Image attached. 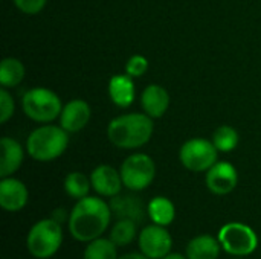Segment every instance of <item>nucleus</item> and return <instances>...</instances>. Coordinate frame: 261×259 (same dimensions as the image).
Wrapping results in <instances>:
<instances>
[{"mask_svg": "<svg viewBox=\"0 0 261 259\" xmlns=\"http://www.w3.org/2000/svg\"><path fill=\"white\" fill-rule=\"evenodd\" d=\"M118 246L110 240L99 237L86 244L83 259H118Z\"/></svg>", "mask_w": 261, "mask_h": 259, "instance_id": "21", "label": "nucleus"}, {"mask_svg": "<svg viewBox=\"0 0 261 259\" xmlns=\"http://www.w3.org/2000/svg\"><path fill=\"white\" fill-rule=\"evenodd\" d=\"M29 200V191L26 185L11 177H5L0 182V206L6 212H18L21 211Z\"/></svg>", "mask_w": 261, "mask_h": 259, "instance_id": "12", "label": "nucleus"}, {"mask_svg": "<svg viewBox=\"0 0 261 259\" xmlns=\"http://www.w3.org/2000/svg\"><path fill=\"white\" fill-rule=\"evenodd\" d=\"M223 252L232 256H249L258 247V237L255 231L239 221L225 224L217 235Z\"/></svg>", "mask_w": 261, "mask_h": 259, "instance_id": "6", "label": "nucleus"}, {"mask_svg": "<svg viewBox=\"0 0 261 259\" xmlns=\"http://www.w3.org/2000/svg\"><path fill=\"white\" fill-rule=\"evenodd\" d=\"M15 111V104L14 99L11 96V93L8 92V89L2 87L0 90V122L6 124Z\"/></svg>", "mask_w": 261, "mask_h": 259, "instance_id": "26", "label": "nucleus"}, {"mask_svg": "<svg viewBox=\"0 0 261 259\" xmlns=\"http://www.w3.org/2000/svg\"><path fill=\"white\" fill-rule=\"evenodd\" d=\"M118 259H150L148 256H145L142 252H132V253H125L122 256H119Z\"/></svg>", "mask_w": 261, "mask_h": 259, "instance_id": "29", "label": "nucleus"}, {"mask_svg": "<svg viewBox=\"0 0 261 259\" xmlns=\"http://www.w3.org/2000/svg\"><path fill=\"white\" fill-rule=\"evenodd\" d=\"M50 218H54V220L58 221L60 224H63L64 221H69V215L66 214L64 209H57V211H54V214H52Z\"/></svg>", "mask_w": 261, "mask_h": 259, "instance_id": "28", "label": "nucleus"}, {"mask_svg": "<svg viewBox=\"0 0 261 259\" xmlns=\"http://www.w3.org/2000/svg\"><path fill=\"white\" fill-rule=\"evenodd\" d=\"M206 188L216 195L231 194L239 183V172L229 162H217L213 165L205 176Z\"/></svg>", "mask_w": 261, "mask_h": 259, "instance_id": "10", "label": "nucleus"}, {"mask_svg": "<svg viewBox=\"0 0 261 259\" xmlns=\"http://www.w3.org/2000/svg\"><path fill=\"white\" fill-rule=\"evenodd\" d=\"M139 252L150 259H162L173 249V237L165 226L148 224L138 235Z\"/></svg>", "mask_w": 261, "mask_h": 259, "instance_id": "9", "label": "nucleus"}, {"mask_svg": "<svg viewBox=\"0 0 261 259\" xmlns=\"http://www.w3.org/2000/svg\"><path fill=\"white\" fill-rule=\"evenodd\" d=\"M219 150L213 140L196 137L187 140L179 150V160L191 172H206L219 160Z\"/></svg>", "mask_w": 261, "mask_h": 259, "instance_id": "8", "label": "nucleus"}, {"mask_svg": "<svg viewBox=\"0 0 261 259\" xmlns=\"http://www.w3.org/2000/svg\"><path fill=\"white\" fill-rule=\"evenodd\" d=\"M110 205L101 197H84L78 200L69 214L67 229L78 243H90L107 231L112 221Z\"/></svg>", "mask_w": 261, "mask_h": 259, "instance_id": "1", "label": "nucleus"}, {"mask_svg": "<svg viewBox=\"0 0 261 259\" xmlns=\"http://www.w3.org/2000/svg\"><path fill=\"white\" fill-rule=\"evenodd\" d=\"M162 259H188L187 256H184L182 253H174V252H170L167 256H164Z\"/></svg>", "mask_w": 261, "mask_h": 259, "instance_id": "30", "label": "nucleus"}, {"mask_svg": "<svg viewBox=\"0 0 261 259\" xmlns=\"http://www.w3.org/2000/svg\"><path fill=\"white\" fill-rule=\"evenodd\" d=\"M240 136L236 128L229 125L219 127L213 134V143L219 150V153H231L237 148Z\"/></svg>", "mask_w": 261, "mask_h": 259, "instance_id": "24", "label": "nucleus"}, {"mask_svg": "<svg viewBox=\"0 0 261 259\" xmlns=\"http://www.w3.org/2000/svg\"><path fill=\"white\" fill-rule=\"evenodd\" d=\"M153 131V118L147 113H127L110 121L107 137L116 148L136 150L150 142Z\"/></svg>", "mask_w": 261, "mask_h": 259, "instance_id": "2", "label": "nucleus"}, {"mask_svg": "<svg viewBox=\"0 0 261 259\" xmlns=\"http://www.w3.org/2000/svg\"><path fill=\"white\" fill-rule=\"evenodd\" d=\"M220 250L223 249L219 238L203 234L188 241L185 256L188 259H219Z\"/></svg>", "mask_w": 261, "mask_h": 259, "instance_id": "16", "label": "nucleus"}, {"mask_svg": "<svg viewBox=\"0 0 261 259\" xmlns=\"http://www.w3.org/2000/svg\"><path fill=\"white\" fill-rule=\"evenodd\" d=\"M2 159H0V177H11L17 172L23 163V147L12 137H2L0 140Z\"/></svg>", "mask_w": 261, "mask_h": 259, "instance_id": "15", "label": "nucleus"}, {"mask_svg": "<svg viewBox=\"0 0 261 259\" xmlns=\"http://www.w3.org/2000/svg\"><path fill=\"white\" fill-rule=\"evenodd\" d=\"M90 182H92V189L98 195L109 197V198L119 195L124 186L121 172L110 165L96 166L90 174Z\"/></svg>", "mask_w": 261, "mask_h": 259, "instance_id": "11", "label": "nucleus"}, {"mask_svg": "<svg viewBox=\"0 0 261 259\" xmlns=\"http://www.w3.org/2000/svg\"><path fill=\"white\" fill-rule=\"evenodd\" d=\"M12 2L18 11H21L23 14H28V15L40 14L47 3V0H12Z\"/></svg>", "mask_w": 261, "mask_h": 259, "instance_id": "27", "label": "nucleus"}, {"mask_svg": "<svg viewBox=\"0 0 261 259\" xmlns=\"http://www.w3.org/2000/svg\"><path fill=\"white\" fill-rule=\"evenodd\" d=\"M63 107L60 96L46 87H34L21 96L23 113L38 124H49L60 118Z\"/></svg>", "mask_w": 261, "mask_h": 259, "instance_id": "5", "label": "nucleus"}, {"mask_svg": "<svg viewBox=\"0 0 261 259\" xmlns=\"http://www.w3.org/2000/svg\"><path fill=\"white\" fill-rule=\"evenodd\" d=\"M26 69L23 63L17 58L8 56L0 64V84L5 89H12L21 84L24 79Z\"/></svg>", "mask_w": 261, "mask_h": 259, "instance_id": "20", "label": "nucleus"}, {"mask_svg": "<svg viewBox=\"0 0 261 259\" xmlns=\"http://www.w3.org/2000/svg\"><path fill=\"white\" fill-rule=\"evenodd\" d=\"M148 218L159 226H170L176 218V208L173 202L167 197H154L147 205Z\"/></svg>", "mask_w": 261, "mask_h": 259, "instance_id": "19", "label": "nucleus"}, {"mask_svg": "<svg viewBox=\"0 0 261 259\" xmlns=\"http://www.w3.org/2000/svg\"><path fill=\"white\" fill-rule=\"evenodd\" d=\"M136 235H138V223L128 218H121L113 224L109 238L118 247H125L135 241Z\"/></svg>", "mask_w": 261, "mask_h": 259, "instance_id": "23", "label": "nucleus"}, {"mask_svg": "<svg viewBox=\"0 0 261 259\" xmlns=\"http://www.w3.org/2000/svg\"><path fill=\"white\" fill-rule=\"evenodd\" d=\"M122 183L130 191H144L147 189L156 177L154 160L144 153H135L128 156L119 168Z\"/></svg>", "mask_w": 261, "mask_h": 259, "instance_id": "7", "label": "nucleus"}, {"mask_svg": "<svg viewBox=\"0 0 261 259\" xmlns=\"http://www.w3.org/2000/svg\"><path fill=\"white\" fill-rule=\"evenodd\" d=\"M148 70V60L144 55H133L125 64V73L132 78H139Z\"/></svg>", "mask_w": 261, "mask_h": 259, "instance_id": "25", "label": "nucleus"}, {"mask_svg": "<svg viewBox=\"0 0 261 259\" xmlns=\"http://www.w3.org/2000/svg\"><path fill=\"white\" fill-rule=\"evenodd\" d=\"M90 189H92L90 177H87L86 174H83L80 171L69 172L66 176V179H64V191H66V194L70 198L76 200V202L87 197Z\"/></svg>", "mask_w": 261, "mask_h": 259, "instance_id": "22", "label": "nucleus"}, {"mask_svg": "<svg viewBox=\"0 0 261 259\" xmlns=\"http://www.w3.org/2000/svg\"><path fill=\"white\" fill-rule=\"evenodd\" d=\"M170 93L167 92L165 87L159 84H150L144 89L141 95V105L144 113H147L150 118H162L168 108H170Z\"/></svg>", "mask_w": 261, "mask_h": 259, "instance_id": "14", "label": "nucleus"}, {"mask_svg": "<svg viewBox=\"0 0 261 259\" xmlns=\"http://www.w3.org/2000/svg\"><path fill=\"white\" fill-rule=\"evenodd\" d=\"M109 95L115 105L121 108H127L135 101V82L133 78L125 75H115L109 81Z\"/></svg>", "mask_w": 261, "mask_h": 259, "instance_id": "18", "label": "nucleus"}, {"mask_svg": "<svg viewBox=\"0 0 261 259\" xmlns=\"http://www.w3.org/2000/svg\"><path fill=\"white\" fill-rule=\"evenodd\" d=\"M63 244V227L54 218H43L37 221L28 232L26 247L31 256L49 259L60 250Z\"/></svg>", "mask_w": 261, "mask_h": 259, "instance_id": "4", "label": "nucleus"}, {"mask_svg": "<svg viewBox=\"0 0 261 259\" xmlns=\"http://www.w3.org/2000/svg\"><path fill=\"white\" fill-rule=\"evenodd\" d=\"M69 147V133L61 125H41L26 140L28 154L37 162H52L64 154Z\"/></svg>", "mask_w": 261, "mask_h": 259, "instance_id": "3", "label": "nucleus"}, {"mask_svg": "<svg viewBox=\"0 0 261 259\" xmlns=\"http://www.w3.org/2000/svg\"><path fill=\"white\" fill-rule=\"evenodd\" d=\"M110 209L118 220L128 218L136 223H141L147 215V208H144L142 202L133 195H116L110 202Z\"/></svg>", "mask_w": 261, "mask_h": 259, "instance_id": "17", "label": "nucleus"}, {"mask_svg": "<svg viewBox=\"0 0 261 259\" xmlns=\"http://www.w3.org/2000/svg\"><path fill=\"white\" fill-rule=\"evenodd\" d=\"M92 116L90 105L83 99H72L69 101L60 114V125L67 133H78L89 124Z\"/></svg>", "mask_w": 261, "mask_h": 259, "instance_id": "13", "label": "nucleus"}]
</instances>
